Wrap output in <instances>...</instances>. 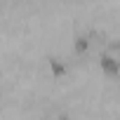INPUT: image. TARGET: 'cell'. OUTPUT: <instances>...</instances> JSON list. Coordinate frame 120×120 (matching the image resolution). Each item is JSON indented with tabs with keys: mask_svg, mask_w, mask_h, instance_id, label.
Masks as SVG:
<instances>
[{
	"mask_svg": "<svg viewBox=\"0 0 120 120\" xmlns=\"http://www.w3.org/2000/svg\"><path fill=\"white\" fill-rule=\"evenodd\" d=\"M99 68L106 78H118L120 75V59L113 54H101L99 59Z\"/></svg>",
	"mask_w": 120,
	"mask_h": 120,
	"instance_id": "obj_1",
	"label": "cell"
},
{
	"mask_svg": "<svg viewBox=\"0 0 120 120\" xmlns=\"http://www.w3.org/2000/svg\"><path fill=\"white\" fill-rule=\"evenodd\" d=\"M92 47V38L85 33V35H75V40H73V49H75V54H85L87 49Z\"/></svg>",
	"mask_w": 120,
	"mask_h": 120,
	"instance_id": "obj_2",
	"label": "cell"
},
{
	"mask_svg": "<svg viewBox=\"0 0 120 120\" xmlns=\"http://www.w3.org/2000/svg\"><path fill=\"white\" fill-rule=\"evenodd\" d=\"M49 68H52V73H54L56 78H61V75L66 73V66H64V61H59V59H49Z\"/></svg>",
	"mask_w": 120,
	"mask_h": 120,
	"instance_id": "obj_3",
	"label": "cell"
}]
</instances>
